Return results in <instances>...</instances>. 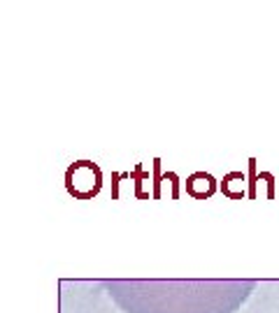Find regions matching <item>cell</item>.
Masks as SVG:
<instances>
[{
	"label": "cell",
	"mask_w": 279,
	"mask_h": 313,
	"mask_svg": "<svg viewBox=\"0 0 279 313\" xmlns=\"http://www.w3.org/2000/svg\"><path fill=\"white\" fill-rule=\"evenodd\" d=\"M254 281H114L109 295L126 313H235Z\"/></svg>",
	"instance_id": "6da1fadb"
}]
</instances>
